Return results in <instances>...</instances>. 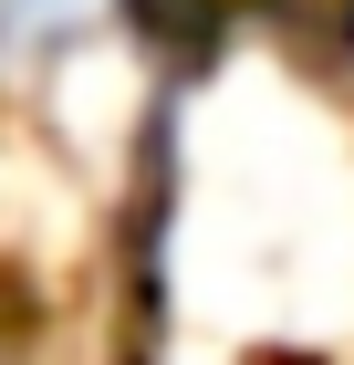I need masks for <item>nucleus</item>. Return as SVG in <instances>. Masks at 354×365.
Returning a JSON list of instances; mask_svg holds the SVG:
<instances>
[{"label": "nucleus", "instance_id": "1", "mask_svg": "<svg viewBox=\"0 0 354 365\" xmlns=\"http://www.w3.org/2000/svg\"><path fill=\"white\" fill-rule=\"evenodd\" d=\"M115 0H0V94L53 84L73 53H94Z\"/></svg>", "mask_w": 354, "mask_h": 365}]
</instances>
